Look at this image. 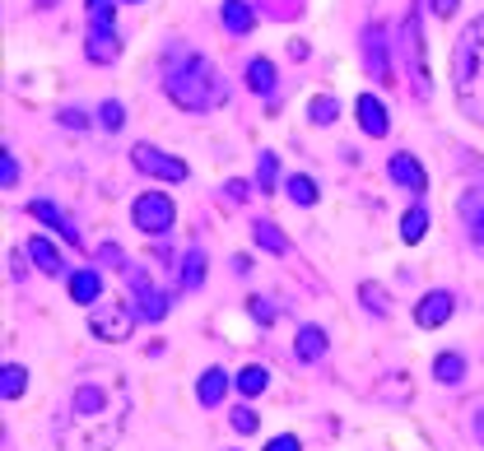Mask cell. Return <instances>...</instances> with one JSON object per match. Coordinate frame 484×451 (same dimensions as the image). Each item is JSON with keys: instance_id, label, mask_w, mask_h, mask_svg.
I'll list each match as a JSON object with an SVG mask.
<instances>
[{"instance_id": "cell-11", "label": "cell", "mask_w": 484, "mask_h": 451, "mask_svg": "<svg viewBox=\"0 0 484 451\" xmlns=\"http://www.w3.org/2000/svg\"><path fill=\"white\" fill-rule=\"evenodd\" d=\"M457 210H461V219H466V233H470V242L484 252V186H470L461 200H457Z\"/></svg>"}, {"instance_id": "cell-41", "label": "cell", "mask_w": 484, "mask_h": 451, "mask_svg": "<svg viewBox=\"0 0 484 451\" xmlns=\"http://www.w3.org/2000/svg\"><path fill=\"white\" fill-rule=\"evenodd\" d=\"M37 5H43V10H47V5H56V0H37Z\"/></svg>"}, {"instance_id": "cell-14", "label": "cell", "mask_w": 484, "mask_h": 451, "mask_svg": "<svg viewBox=\"0 0 484 451\" xmlns=\"http://www.w3.org/2000/svg\"><path fill=\"white\" fill-rule=\"evenodd\" d=\"M354 112H358V126L368 131L373 140H382V135L391 131V116H387V107H382V103H378L373 94H363V98L354 103Z\"/></svg>"}, {"instance_id": "cell-28", "label": "cell", "mask_w": 484, "mask_h": 451, "mask_svg": "<svg viewBox=\"0 0 484 451\" xmlns=\"http://www.w3.org/2000/svg\"><path fill=\"white\" fill-rule=\"evenodd\" d=\"M285 191H289L294 205H317V182H312V177H289Z\"/></svg>"}, {"instance_id": "cell-10", "label": "cell", "mask_w": 484, "mask_h": 451, "mask_svg": "<svg viewBox=\"0 0 484 451\" xmlns=\"http://www.w3.org/2000/svg\"><path fill=\"white\" fill-rule=\"evenodd\" d=\"M387 177H391L396 186H406V191H429V173L419 168V158H415V154H391Z\"/></svg>"}, {"instance_id": "cell-5", "label": "cell", "mask_w": 484, "mask_h": 451, "mask_svg": "<svg viewBox=\"0 0 484 451\" xmlns=\"http://www.w3.org/2000/svg\"><path fill=\"white\" fill-rule=\"evenodd\" d=\"M136 321H140V312L131 307V303H98L94 307V316H89V336H98L103 345H121V340H131V331H136Z\"/></svg>"}, {"instance_id": "cell-13", "label": "cell", "mask_w": 484, "mask_h": 451, "mask_svg": "<svg viewBox=\"0 0 484 451\" xmlns=\"http://www.w3.org/2000/svg\"><path fill=\"white\" fill-rule=\"evenodd\" d=\"M452 307H457V298L448 294V289H433L429 298H419V307H415V321L424 326V331H433V326H442L452 316Z\"/></svg>"}, {"instance_id": "cell-3", "label": "cell", "mask_w": 484, "mask_h": 451, "mask_svg": "<svg viewBox=\"0 0 484 451\" xmlns=\"http://www.w3.org/2000/svg\"><path fill=\"white\" fill-rule=\"evenodd\" d=\"M452 75H457L461 107L470 112V121H479V126H484V15L475 24H466V33L457 37Z\"/></svg>"}, {"instance_id": "cell-22", "label": "cell", "mask_w": 484, "mask_h": 451, "mask_svg": "<svg viewBox=\"0 0 484 451\" xmlns=\"http://www.w3.org/2000/svg\"><path fill=\"white\" fill-rule=\"evenodd\" d=\"M233 386H237V396H261L270 386V373H266L261 363H252V367H242V373L233 377Z\"/></svg>"}, {"instance_id": "cell-37", "label": "cell", "mask_w": 484, "mask_h": 451, "mask_svg": "<svg viewBox=\"0 0 484 451\" xmlns=\"http://www.w3.org/2000/svg\"><path fill=\"white\" fill-rule=\"evenodd\" d=\"M261 186L275 191V154H261Z\"/></svg>"}, {"instance_id": "cell-32", "label": "cell", "mask_w": 484, "mask_h": 451, "mask_svg": "<svg viewBox=\"0 0 484 451\" xmlns=\"http://www.w3.org/2000/svg\"><path fill=\"white\" fill-rule=\"evenodd\" d=\"M19 182V163H15V149L5 145V154H0V186H15Z\"/></svg>"}, {"instance_id": "cell-42", "label": "cell", "mask_w": 484, "mask_h": 451, "mask_svg": "<svg viewBox=\"0 0 484 451\" xmlns=\"http://www.w3.org/2000/svg\"><path fill=\"white\" fill-rule=\"evenodd\" d=\"M89 5H94V0H89Z\"/></svg>"}, {"instance_id": "cell-19", "label": "cell", "mask_w": 484, "mask_h": 451, "mask_svg": "<svg viewBox=\"0 0 484 451\" xmlns=\"http://www.w3.org/2000/svg\"><path fill=\"white\" fill-rule=\"evenodd\" d=\"M294 349H298V358H303V363L327 358V331H321V326H303L298 340H294Z\"/></svg>"}, {"instance_id": "cell-39", "label": "cell", "mask_w": 484, "mask_h": 451, "mask_svg": "<svg viewBox=\"0 0 484 451\" xmlns=\"http://www.w3.org/2000/svg\"><path fill=\"white\" fill-rule=\"evenodd\" d=\"M457 5H461V0H433V15L448 19V15H457Z\"/></svg>"}, {"instance_id": "cell-8", "label": "cell", "mask_w": 484, "mask_h": 451, "mask_svg": "<svg viewBox=\"0 0 484 451\" xmlns=\"http://www.w3.org/2000/svg\"><path fill=\"white\" fill-rule=\"evenodd\" d=\"M131 163H136L140 173L158 177V182H187V163L173 158V154H158L154 145H136L131 149Z\"/></svg>"}, {"instance_id": "cell-26", "label": "cell", "mask_w": 484, "mask_h": 451, "mask_svg": "<svg viewBox=\"0 0 484 451\" xmlns=\"http://www.w3.org/2000/svg\"><path fill=\"white\" fill-rule=\"evenodd\" d=\"M424 233H429V210H424V205H415V210H406V219H400V237L419 242Z\"/></svg>"}, {"instance_id": "cell-1", "label": "cell", "mask_w": 484, "mask_h": 451, "mask_svg": "<svg viewBox=\"0 0 484 451\" xmlns=\"http://www.w3.org/2000/svg\"><path fill=\"white\" fill-rule=\"evenodd\" d=\"M126 409H131L126 377L116 367H103V377H89L75 386L66 419L56 424V446L61 451H112L121 424H126Z\"/></svg>"}, {"instance_id": "cell-34", "label": "cell", "mask_w": 484, "mask_h": 451, "mask_svg": "<svg viewBox=\"0 0 484 451\" xmlns=\"http://www.w3.org/2000/svg\"><path fill=\"white\" fill-rule=\"evenodd\" d=\"M56 121H61V126H75V131H85V126H89V116L79 112V107H66V112H56Z\"/></svg>"}, {"instance_id": "cell-7", "label": "cell", "mask_w": 484, "mask_h": 451, "mask_svg": "<svg viewBox=\"0 0 484 451\" xmlns=\"http://www.w3.org/2000/svg\"><path fill=\"white\" fill-rule=\"evenodd\" d=\"M126 289H131V307L140 312V321H164L168 316V298L154 289L145 266H126Z\"/></svg>"}, {"instance_id": "cell-4", "label": "cell", "mask_w": 484, "mask_h": 451, "mask_svg": "<svg viewBox=\"0 0 484 451\" xmlns=\"http://www.w3.org/2000/svg\"><path fill=\"white\" fill-rule=\"evenodd\" d=\"M85 52H89V61H98V65H112V61L121 56V33H116V19H112V0H94V5H89Z\"/></svg>"}, {"instance_id": "cell-23", "label": "cell", "mask_w": 484, "mask_h": 451, "mask_svg": "<svg viewBox=\"0 0 484 451\" xmlns=\"http://www.w3.org/2000/svg\"><path fill=\"white\" fill-rule=\"evenodd\" d=\"M24 386H28V367L5 363V373H0V396H5V400H19V396H24Z\"/></svg>"}, {"instance_id": "cell-15", "label": "cell", "mask_w": 484, "mask_h": 451, "mask_svg": "<svg viewBox=\"0 0 484 451\" xmlns=\"http://www.w3.org/2000/svg\"><path fill=\"white\" fill-rule=\"evenodd\" d=\"M24 256H28L37 270H43V275H66V256H61V247H52L47 237H28Z\"/></svg>"}, {"instance_id": "cell-24", "label": "cell", "mask_w": 484, "mask_h": 451, "mask_svg": "<svg viewBox=\"0 0 484 451\" xmlns=\"http://www.w3.org/2000/svg\"><path fill=\"white\" fill-rule=\"evenodd\" d=\"M247 85H252L257 94H275V65H270L266 56H257V61L247 65Z\"/></svg>"}, {"instance_id": "cell-30", "label": "cell", "mask_w": 484, "mask_h": 451, "mask_svg": "<svg viewBox=\"0 0 484 451\" xmlns=\"http://www.w3.org/2000/svg\"><path fill=\"white\" fill-rule=\"evenodd\" d=\"M363 303H368V312H378V316H387L391 312V303H387V294H382V284H363Z\"/></svg>"}, {"instance_id": "cell-17", "label": "cell", "mask_w": 484, "mask_h": 451, "mask_svg": "<svg viewBox=\"0 0 484 451\" xmlns=\"http://www.w3.org/2000/svg\"><path fill=\"white\" fill-rule=\"evenodd\" d=\"M28 210H33V219H43V224H52V228H56V233L66 237V242H75V247H79V228H75V224L66 219V210H56V205H52V200H33V205H28Z\"/></svg>"}, {"instance_id": "cell-35", "label": "cell", "mask_w": 484, "mask_h": 451, "mask_svg": "<svg viewBox=\"0 0 484 451\" xmlns=\"http://www.w3.org/2000/svg\"><path fill=\"white\" fill-rule=\"evenodd\" d=\"M233 428L237 433H257V415L252 409H233Z\"/></svg>"}, {"instance_id": "cell-33", "label": "cell", "mask_w": 484, "mask_h": 451, "mask_svg": "<svg viewBox=\"0 0 484 451\" xmlns=\"http://www.w3.org/2000/svg\"><path fill=\"white\" fill-rule=\"evenodd\" d=\"M98 261L112 266V270H126V252H121L116 242H103V247H98Z\"/></svg>"}, {"instance_id": "cell-29", "label": "cell", "mask_w": 484, "mask_h": 451, "mask_svg": "<svg viewBox=\"0 0 484 451\" xmlns=\"http://www.w3.org/2000/svg\"><path fill=\"white\" fill-rule=\"evenodd\" d=\"M308 116L317 121V126H331V121L340 116V107H336V98H312V107H308Z\"/></svg>"}, {"instance_id": "cell-31", "label": "cell", "mask_w": 484, "mask_h": 451, "mask_svg": "<svg viewBox=\"0 0 484 451\" xmlns=\"http://www.w3.org/2000/svg\"><path fill=\"white\" fill-rule=\"evenodd\" d=\"M98 121H103L107 131H121V121H126V107H121L116 98H107V103L98 107Z\"/></svg>"}, {"instance_id": "cell-16", "label": "cell", "mask_w": 484, "mask_h": 451, "mask_svg": "<svg viewBox=\"0 0 484 451\" xmlns=\"http://www.w3.org/2000/svg\"><path fill=\"white\" fill-rule=\"evenodd\" d=\"M70 298H75L79 307H98V298H103V275H98V270H75V275H70Z\"/></svg>"}, {"instance_id": "cell-18", "label": "cell", "mask_w": 484, "mask_h": 451, "mask_svg": "<svg viewBox=\"0 0 484 451\" xmlns=\"http://www.w3.org/2000/svg\"><path fill=\"white\" fill-rule=\"evenodd\" d=\"M219 19H224L228 33H252V28H257V10L247 5V0H224Z\"/></svg>"}, {"instance_id": "cell-25", "label": "cell", "mask_w": 484, "mask_h": 451, "mask_svg": "<svg viewBox=\"0 0 484 451\" xmlns=\"http://www.w3.org/2000/svg\"><path fill=\"white\" fill-rule=\"evenodd\" d=\"M461 373H466V358L461 354H438L433 358V377L438 382H461Z\"/></svg>"}, {"instance_id": "cell-40", "label": "cell", "mask_w": 484, "mask_h": 451, "mask_svg": "<svg viewBox=\"0 0 484 451\" xmlns=\"http://www.w3.org/2000/svg\"><path fill=\"white\" fill-rule=\"evenodd\" d=\"M475 433H479V437H484V415H479V419H475Z\"/></svg>"}, {"instance_id": "cell-9", "label": "cell", "mask_w": 484, "mask_h": 451, "mask_svg": "<svg viewBox=\"0 0 484 451\" xmlns=\"http://www.w3.org/2000/svg\"><path fill=\"white\" fill-rule=\"evenodd\" d=\"M400 43H406V56H410V75H415V94L429 98V61H424V37H419V15L406 19V28H400Z\"/></svg>"}, {"instance_id": "cell-21", "label": "cell", "mask_w": 484, "mask_h": 451, "mask_svg": "<svg viewBox=\"0 0 484 451\" xmlns=\"http://www.w3.org/2000/svg\"><path fill=\"white\" fill-rule=\"evenodd\" d=\"M224 391H228V377L219 373V367H206V377L196 382V396H200V405H219V400H224Z\"/></svg>"}, {"instance_id": "cell-38", "label": "cell", "mask_w": 484, "mask_h": 451, "mask_svg": "<svg viewBox=\"0 0 484 451\" xmlns=\"http://www.w3.org/2000/svg\"><path fill=\"white\" fill-rule=\"evenodd\" d=\"M252 316H257L261 326H270V321H275V307H270L266 298H252Z\"/></svg>"}, {"instance_id": "cell-36", "label": "cell", "mask_w": 484, "mask_h": 451, "mask_svg": "<svg viewBox=\"0 0 484 451\" xmlns=\"http://www.w3.org/2000/svg\"><path fill=\"white\" fill-rule=\"evenodd\" d=\"M266 451H303V446H298V437H294V433H279V437H270V446H266Z\"/></svg>"}, {"instance_id": "cell-27", "label": "cell", "mask_w": 484, "mask_h": 451, "mask_svg": "<svg viewBox=\"0 0 484 451\" xmlns=\"http://www.w3.org/2000/svg\"><path fill=\"white\" fill-rule=\"evenodd\" d=\"M200 284H206V256L187 252L182 256V289H200Z\"/></svg>"}, {"instance_id": "cell-2", "label": "cell", "mask_w": 484, "mask_h": 451, "mask_svg": "<svg viewBox=\"0 0 484 451\" xmlns=\"http://www.w3.org/2000/svg\"><path fill=\"white\" fill-rule=\"evenodd\" d=\"M164 89H168V98H173L182 112H210V107H219L224 94H228L224 79H219V70L200 56V52H187V56H177V65H168Z\"/></svg>"}, {"instance_id": "cell-12", "label": "cell", "mask_w": 484, "mask_h": 451, "mask_svg": "<svg viewBox=\"0 0 484 451\" xmlns=\"http://www.w3.org/2000/svg\"><path fill=\"white\" fill-rule=\"evenodd\" d=\"M363 61H368V75L373 79H382V85H387V79H391V61H387V33L373 24L368 33H363Z\"/></svg>"}, {"instance_id": "cell-6", "label": "cell", "mask_w": 484, "mask_h": 451, "mask_svg": "<svg viewBox=\"0 0 484 451\" xmlns=\"http://www.w3.org/2000/svg\"><path fill=\"white\" fill-rule=\"evenodd\" d=\"M131 219H136V228L140 233H168L173 224H177V205L164 195V191H145L136 205H131Z\"/></svg>"}, {"instance_id": "cell-20", "label": "cell", "mask_w": 484, "mask_h": 451, "mask_svg": "<svg viewBox=\"0 0 484 451\" xmlns=\"http://www.w3.org/2000/svg\"><path fill=\"white\" fill-rule=\"evenodd\" d=\"M252 237L261 242L266 252H275V256H289V237L279 233V228H275L270 219H257V224H252Z\"/></svg>"}]
</instances>
